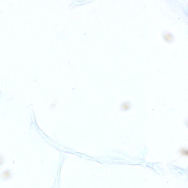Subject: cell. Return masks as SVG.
<instances>
[{"instance_id":"2","label":"cell","mask_w":188,"mask_h":188,"mask_svg":"<svg viewBox=\"0 0 188 188\" xmlns=\"http://www.w3.org/2000/svg\"><path fill=\"white\" fill-rule=\"evenodd\" d=\"M181 153L184 156H187L188 155L187 150L183 149L180 151Z\"/></svg>"},{"instance_id":"3","label":"cell","mask_w":188,"mask_h":188,"mask_svg":"<svg viewBox=\"0 0 188 188\" xmlns=\"http://www.w3.org/2000/svg\"><path fill=\"white\" fill-rule=\"evenodd\" d=\"M3 163V159L2 157L0 156V166L2 165Z\"/></svg>"},{"instance_id":"1","label":"cell","mask_w":188,"mask_h":188,"mask_svg":"<svg viewBox=\"0 0 188 188\" xmlns=\"http://www.w3.org/2000/svg\"><path fill=\"white\" fill-rule=\"evenodd\" d=\"M12 173L9 170H4L1 174V177L4 180H8L11 177Z\"/></svg>"}]
</instances>
